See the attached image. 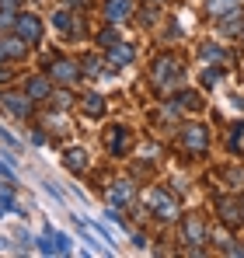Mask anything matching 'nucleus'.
<instances>
[{
    "mask_svg": "<svg viewBox=\"0 0 244 258\" xmlns=\"http://www.w3.org/2000/svg\"><path fill=\"white\" fill-rule=\"evenodd\" d=\"M35 244H39L42 255H63V251H59V244L52 241V234H49V230H45V237H35Z\"/></svg>",
    "mask_w": 244,
    "mask_h": 258,
    "instance_id": "23",
    "label": "nucleus"
},
{
    "mask_svg": "<svg viewBox=\"0 0 244 258\" xmlns=\"http://www.w3.org/2000/svg\"><path fill=\"white\" fill-rule=\"evenodd\" d=\"M49 234H52V241H56V244H59V251H63V255H67V251H70V244H74V241H70V237H67V234H59V230H52V227H49Z\"/></svg>",
    "mask_w": 244,
    "mask_h": 258,
    "instance_id": "26",
    "label": "nucleus"
},
{
    "mask_svg": "<svg viewBox=\"0 0 244 258\" xmlns=\"http://www.w3.org/2000/svg\"><path fill=\"white\" fill-rule=\"evenodd\" d=\"M67 105H70V94H67V91H63V94H56V108H67Z\"/></svg>",
    "mask_w": 244,
    "mask_h": 258,
    "instance_id": "29",
    "label": "nucleus"
},
{
    "mask_svg": "<svg viewBox=\"0 0 244 258\" xmlns=\"http://www.w3.org/2000/svg\"><path fill=\"white\" fill-rule=\"evenodd\" d=\"M237 21H241V11H237V7L227 11V14H220V25H216L220 35H234V32H237Z\"/></svg>",
    "mask_w": 244,
    "mask_h": 258,
    "instance_id": "18",
    "label": "nucleus"
},
{
    "mask_svg": "<svg viewBox=\"0 0 244 258\" xmlns=\"http://www.w3.org/2000/svg\"><path fill=\"white\" fill-rule=\"evenodd\" d=\"M133 14V0H105V21L108 25H119Z\"/></svg>",
    "mask_w": 244,
    "mask_h": 258,
    "instance_id": "10",
    "label": "nucleus"
},
{
    "mask_svg": "<svg viewBox=\"0 0 244 258\" xmlns=\"http://www.w3.org/2000/svg\"><path fill=\"white\" fill-rule=\"evenodd\" d=\"M0 49H4L7 59H21V56L28 52V42H25L21 35H0Z\"/></svg>",
    "mask_w": 244,
    "mask_h": 258,
    "instance_id": "11",
    "label": "nucleus"
},
{
    "mask_svg": "<svg viewBox=\"0 0 244 258\" xmlns=\"http://www.w3.org/2000/svg\"><path fill=\"white\" fill-rule=\"evenodd\" d=\"M4 213H7V210H4V206H0V216H4Z\"/></svg>",
    "mask_w": 244,
    "mask_h": 258,
    "instance_id": "35",
    "label": "nucleus"
},
{
    "mask_svg": "<svg viewBox=\"0 0 244 258\" xmlns=\"http://www.w3.org/2000/svg\"><path fill=\"white\" fill-rule=\"evenodd\" d=\"M0 59H7V56H4V49H0Z\"/></svg>",
    "mask_w": 244,
    "mask_h": 258,
    "instance_id": "34",
    "label": "nucleus"
},
{
    "mask_svg": "<svg viewBox=\"0 0 244 258\" xmlns=\"http://www.w3.org/2000/svg\"><path fill=\"white\" fill-rule=\"evenodd\" d=\"M0 140H4V143H7L11 150H18V147H21V143H18V140H14V136H11V133H7L4 126H0Z\"/></svg>",
    "mask_w": 244,
    "mask_h": 258,
    "instance_id": "28",
    "label": "nucleus"
},
{
    "mask_svg": "<svg viewBox=\"0 0 244 258\" xmlns=\"http://www.w3.org/2000/svg\"><path fill=\"white\" fill-rule=\"evenodd\" d=\"M18 35L25 39L28 45H39L42 42V21L35 18V14H18Z\"/></svg>",
    "mask_w": 244,
    "mask_h": 258,
    "instance_id": "3",
    "label": "nucleus"
},
{
    "mask_svg": "<svg viewBox=\"0 0 244 258\" xmlns=\"http://www.w3.org/2000/svg\"><path fill=\"white\" fill-rule=\"evenodd\" d=\"M181 77H185V70H181V63H178V59H171V56H161V59L154 63V81H157L161 87L181 84Z\"/></svg>",
    "mask_w": 244,
    "mask_h": 258,
    "instance_id": "2",
    "label": "nucleus"
},
{
    "mask_svg": "<svg viewBox=\"0 0 244 258\" xmlns=\"http://www.w3.org/2000/svg\"><path fill=\"white\" fill-rule=\"evenodd\" d=\"M7 81H11V74H7V70H0V84H7Z\"/></svg>",
    "mask_w": 244,
    "mask_h": 258,
    "instance_id": "32",
    "label": "nucleus"
},
{
    "mask_svg": "<svg viewBox=\"0 0 244 258\" xmlns=\"http://www.w3.org/2000/svg\"><path fill=\"white\" fill-rule=\"evenodd\" d=\"M18 25V14H14V4H0V32L14 28Z\"/></svg>",
    "mask_w": 244,
    "mask_h": 258,
    "instance_id": "21",
    "label": "nucleus"
},
{
    "mask_svg": "<svg viewBox=\"0 0 244 258\" xmlns=\"http://www.w3.org/2000/svg\"><path fill=\"white\" fill-rule=\"evenodd\" d=\"M52 28H56V32H63V35H74L70 14H67V11H56V14H52Z\"/></svg>",
    "mask_w": 244,
    "mask_h": 258,
    "instance_id": "22",
    "label": "nucleus"
},
{
    "mask_svg": "<svg viewBox=\"0 0 244 258\" xmlns=\"http://www.w3.org/2000/svg\"><path fill=\"white\" fill-rule=\"evenodd\" d=\"M133 196H136V188H133L129 181H115V185L108 188V203H112V206H129Z\"/></svg>",
    "mask_w": 244,
    "mask_h": 258,
    "instance_id": "12",
    "label": "nucleus"
},
{
    "mask_svg": "<svg viewBox=\"0 0 244 258\" xmlns=\"http://www.w3.org/2000/svg\"><path fill=\"white\" fill-rule=\"evenodd\" d=\"M0 4H18V0H0Z\"/></svg>",
    "mask_w": 244,
    "mask_h": 258,
    "instance_id": "33",
    "label": "nucleus"
},
{
    "mask_svg": "<svg viewBox=\"0 0 244 258\" xmlns=\"http://www.w3.org/2000/svg\"><path fill=\"white\" fill-rule=\"evenodd\" d=\"M105 59H108L115 70H119V67H129V63L136 59V52H133V45H129V42H115V45H108Z\"/></svg>",
    "mask_w": 244,
    "mask_h": 258,
    "instance_id": "9",
    "label": "nucleus"
},
{
    "mask_svg": "<svg viewBox=\"0 0 244 258\" xmlns=\"http://www.w3.org/2000/svg\"><path fill=\"white\" fill-rule=\"evenodd\" d=\"M63 161H67V168L74 174H81L84 168H87V150H84V147H67V150H63Z\"/></svg>",
    "mask_w": 244,
    "mask_h": 258,
    "instance_id": "13",
    "label": "nucleus"
},
{
    "mask_svg": "<svg viewBox=\"0 0 244 258\" xmlns=\"http://www.w3.org/2000/svg\"><path fill=\"white\" fill-rule=\"evenodd\" d=\"M45 192H49V196H52V199H59V203H63V192H59V188H56V185H45Z\"/></svg>",
    "mask_w": 244,
    "mask_h": 258,
    "instance_id": "30",
    "label": "nucleus"
},
{
    "mask_svg": "<svg viewBox=\"0 0 244 258\" xmlns=\"http://www.w3.org/2000/svg\"><path fill=\"white\" fill-rule=\"evenodd\" d=\"M81 108L91 115V119H101V115H105V98H101L98 91H91V94L81 101Z\"/></svg>",
    "mask_w": 244,
    "mask_h": 258,
    "instance_id": "16",
    "label": "nucleus"
},
{
    "mask_svg": "<svg viewBox=\"0 0 244 258\" xmlns=\"http://www.w3.org/2000/svg\"><path fill=\"white\" fill-rule=\"evenodd\" d=\"M227 150H230V154H244V122H237V126L230 129V136H227Z\"/></svg>",
    "mask_w": 244,
    "mask_h": 258,
    "instance_id": "19",
    "label": "nucleus"
},
{
    "mask_svg": "<svg viewBox=\"0 0 244 258\" xmlns=\"http://www.w3.org/2000/svg\"><path fill=\"white\" fill-rule=\"evenodd\" d=\"M147 206H150V213L164 220V223H171V220H178V203L164 192V188H154L150 196H147Z\"/></svg>",
    "mask_w": 244,
    "mask_h": 258,
    "instance_id": "1",
    "label": "nucleus"
},
{
    "mask_svg": "<svg viewBox=\"0 0 244 258\" xmlns=\"http://www.w3.org/2000/svg\"><path fill=\"white\" fill-rule=\"evenodd\" d=\"M181 234H185V244H192V248L206 244V223L199 216H181Z\"/></svg>",
    "mask_w": 244,
    "mask_h": 258,
    "instance_id": "5",
    "label": "nucleus"
},
{
    "mask_svg": "<svg viewBox=\"0 0 244 258\" xmlns=\"http://www.w3.org/2000/svg\"><path fill=\"white\" fill-rule=\"evenodd\" d=\"M14 119H28V112H32V98L28 94H4V101H0Z\"/></svg>",
    "mask_w": 244,
    "mask_h": 258,
    "instance_id": "8",
    "label": "nucleus"
},
{
    "mask_svg": "<svg viewBox=\"0 0 244 258\" xmlns=\"http://www.w3.org/2000/svg\"><path fill=\"white\" fill-rule=\"evenodd\" d=\"M181 143H185L192 154H199V150L209 147V129L206 126H185L181 129Z\"/></svg>",
    "mask_w": 244,
    "mask_h": 258,
    "instance_id": "6",
    "label": "nucleus"
},
{
    "mask_svg": "<svg viewBox=\"0 0 244 258\" xmlns=\"http://www.w3.org/2000/svg\"><path fill=\"white\" fill-rule=\"evenodd\" d=\"M105 147L112 150V154H129V147H133V140H129V129L126 126H112L108 129V136H105Z\"/></svg>",
    "mask_w": 244,
    "mask_h": 258,
    "instance_id": "7",
    "label": "nucleus"
},
{
    "mask_svg": "<svg viewBox=\"0 0 244 258\" xmlns=\"http://www.w3.org/2000/svg\"><path fill=\"white\" fill-rule=\"evenodd\" d=\"M49 81L45 77H28V84H25V94L32 98V101H42V98H49Z\"/></svg>",
    "mask_w": 244,
    "mask_h": 258,
    "instance_id": "15",
    "label": "nucleus"
},
{
    "mask_svg": "<svg viewBox=\"0 0 244 258\" xmlns=\"http://www.w3.org/2000/svg\"><path fill=\"white\" fill-rule=\"evenodd\" d=\"M0 178H7V181H14V174H11V164H0Z\"/></svg>",
    "mask_w": 244,
    "mask_h": 258,
    "instance_id": "31",
    "label": "nucleus"
},
{
    "mask_svg": "<svg viewBox=\"0 0 244 258\" xmlns=\"http://www.w3.org/2000/svg\"><path fill=\"white\" fill-rule=\"evenodd\" d=\"M98 42H101L105 49H108V45H115V42H119V32H115V28H105V32L98 35Z\"/></svg>",
    "mask_w": 244,
    "mask_h": 258,
    "instance_id": "27",
    "label": "nucleus"
},
{
    "mask_svg": "<svg viewBox=\"0 0 244 258\" xmlns=\"http://www.w3.org/2000/svg\"><path fill=\"white\" fill-rule=\"evenodd\" d=\"M174 105L196 112V108H203V94H199V91H178V94H174Z\"/></svg>",
    "mask_w": 244,
    "mask_h": 258,
    "instance_id": "17",
    "label": "nucleus"
},
{
    "mask_svg": "<svg viewBox=\"0 0 244 258\" xmlns=\"http://www.w3.org/2000/svg\"><path fill=\"white\" fill-rule=\"evenodd\" d=\"M237 4H241V0H209V11H213V14L220 18V14H227V11H234Z\"/></svg>",
    "mask_w": 244,
    "mask_h": 258,
    "instance_id": "24",
    "label": "nucleus"
},
{
    "mask_svg": "<svg viewBox=\"0 0 244 258\" xmlns=\"http://www.w3.org/2000/svg\"><path fill=\"white\" fill-rule=\"evenodd\" d=\"M220 220H223V223H241V220H244L241 203H234V199H220Z\"/></svg>",
    "mask_w": 244,
    "mask_h": 258,
    "instance_id": "14",
    "label": "nucleus"
},
{
    "mask_svg": "<svg viewBox=\"0 0 244 258\" xmlns=\"http://www.w3.org/2000/svg\"><path fill=\"white\" fill-rule=\"evenodd\" d=\"M49 74H52L59 84H77V81L84 77V70L74 63V59H56V63L49 67Z\"/></svg>",
    "mask_w": 244,
    "mask_h": 258,
    "instance_id": "4",
    "label": "nucleus"
},
{
    "mask_svg": "<svg viewBox=\"0 0 244 258\" xmlns=\"http://www.w3.org/2000/svg\"><path fill=\"white\" fill-rule=\"evenodd\" d=\"M203 59L206 63H227V49H220L216 42H206L203 45Z\"/></svg>",
    "mask_w": 244,
    "mask_h": 258,
    "instance_id": "20",
    "label": "nucleus"
},
{
    "mask_svg": "<svg viewBox=\"0 0 244 258\" xmlns=\"http://www.w3.org/2000/svg\"><path fill=\"white\" fill-rule=\"evenodd\" d=\"M220 77H223V70H220V67H209V70H203V84H206V87H216V84H220Z\"/></svg>",
    "mask_w": 244,
    "mask_h": 258,
    "instance_id": "25",
    "label": "nucleus"
}]
</instances>
